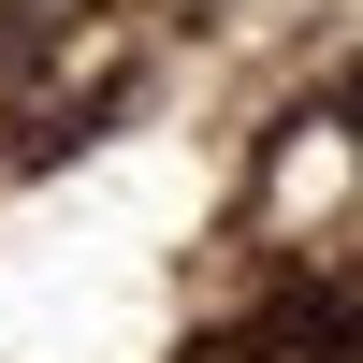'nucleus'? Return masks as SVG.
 Returning a JSON list of instances; mask_svg holds the SVG:
<instances>
[]
</instances>
